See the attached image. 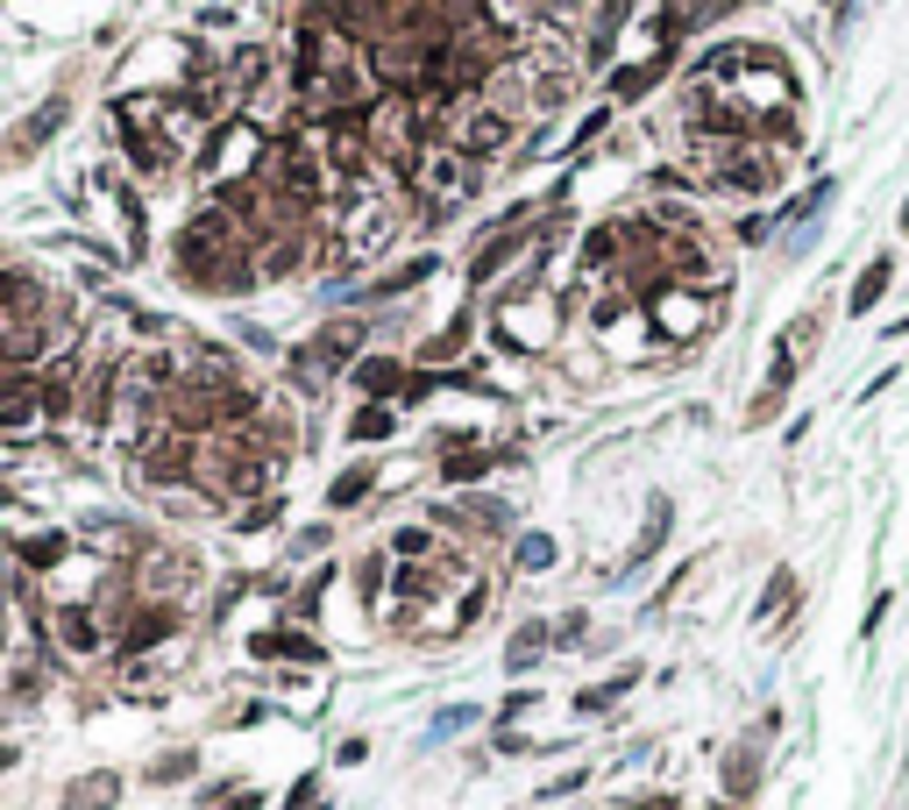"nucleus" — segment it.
<instances>
[{"instance_id": "nucleus-1", "label": "nucleus", "mask_w": 909, "mask_h": 810, "mask_svg": "<svg viewBox=\"0 0 909 810\" xmlns=\"http://www.w3.org/2000/svg\"><path fill=\"white\" fill-rule=\"evenodd\" d=\"M562 0H292V128L341 171L462 192L548 114Z\"/></svg>"}, {"instance_id": "nucleus-2", "label": "nucleus", "mask_w": 909, "mask_h": 810, "mask_svg": "<svg viewBox=\"0 0 909 810\" xmlns=\"http://www.w3.org/2000/svg\"><path fill=\"white\" fill-rule=\"evenodd\" d=\"M93 413L121 484L178 519H256L299 462V419L242 349L164 327L93 370Z\"/></svg>"}, {"instance_id": "nucleus-3", "label": "nucleus", "mask_w": 909, "mask_h": 810, "mask_svg": "<svg viewBox=\"0 0 909 810\" xmlns=\"http://www.w3.org/2000/svg\"><path fill=\"white\" fill-rule=\"evenodd\" d=\"M399 206L341 171L313 135H256L242 164H221L164 243V270L192 299H256L306 284L377 243Z\"/></svg>"}, {"instance_id": "nucleus-4", "label": "nucleus", "mask_w": 909, "mask_h": 810, "mask_svg": "<svg viewBox=\"0 0 909 810\" xmlns=\"http://www.w3.org/2000/svg\"><path fill=\"white\" fill-rule=\"evenodd\" d=\"M796 71L775 43H710L675 86L682 171L725 200H761L782 185L796 135Z\"/></svg>"}, {"instance_id": "nucleus-5", "label": "nucleus", "mask_w": 909, "mask_h": 810, "mask_svg": "<svg viewBox=\"0 0 909 810\" xmlns=\"http://www.w3.org/2000/svg\"><path fill=\"white\" fill-rule=\"evenodd\" d=\"M710 284H718L710 243L696 214H675V206L618 214L583 243V313L597 335H618L626 320H640L647 341L689 349L718 320Z\"/></svg>"}, {"instance_id": "nucleus-6", "label": "nucleus", "mask_w": 909, "mask_h": 810, "mask_svg": "<svg viewBox=\"0 0 909 810\" xmlns=\"http://www.w3.org/2000/svg\"><path fill=\"white\" fill-rule=\"evenodd\" d=\"M86 378V313L50 263L0 257V448L57 427Z\"/></svg>"}, {"instance_id": "nucleus-7", "label": "nucleus", "mask_w": 909, "mask_h": 810, "mask_svg": "<svg viewBox=\"0 0 909 810\" xmlns=\"http://www.w3.org/2000/svg\"><path fill=\"white\" fill-rule=\"evenodd\" d=\"M888 278H896V270H888V257H882V263H867V270H860V284H853V313H867V306H874V299H882V292H888Z\"/></svg>"}, {"instance_id": "nucleus-8", "label": "nucleus", "mask_w": 909, "mask_h": 810, "mask_svg": "<svg viewBox=\"0 0 909 810\" xmlns=\"http://www.w3.org/2000/svg\"><path fill=\"white\" fill-rule=\"evenodd\" d=\"M902 228H909V214H902Z\"/></svg>"}]
</instances>
